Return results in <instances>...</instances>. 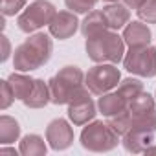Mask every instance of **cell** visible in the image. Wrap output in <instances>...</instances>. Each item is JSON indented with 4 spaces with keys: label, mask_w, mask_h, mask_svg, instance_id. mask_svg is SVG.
<instances>
[{
    "label": "cell",
    "mask_w": 156,
    "mask_h": 156,
    "mask_svg": "<svg viewBox=\"0 0 156 156\" xmlns=\"http://www.w3.org/2000/svg\"><path fill=\"white\" fill-rule=\"evenodd\" d=\"M53 53V42L46 33H33L15 48L13 68L17 72H33L44 66Z\"/></svg>",
    "instance_id": "6da1fadb"
},
{
    "label": "cell",
    "mask_w": 156,
    "mask_h": 156,
    "mask_svg": "<svg viewBox=\"0 0 156 156\" xmlns=\"http://www.w3.org/2000/svg\"><path fill=\"white\" fill-rule=\"evenodd\" d=\"M87 55L94 62H112L118 64L125 57V41L114 30H107L96 37L87 39Z\"/></svg>",
    "instance_id": "7a4b0ae2"
},
{
    "label": "cell",
    "mask_w": 156,
    "mask_h": 156,
    "mask_svg": "<svg viewBox=\"0 0 156 156\" xmlns=\"http://www.w3.org/2000/svg\"><path fill=\"white\" fill-rule=\"evenodd\" d=\"M53 105H68L85 85V73L79 66H64L48 81Z\"/></svg>",
    "instance_id": "3957f363"
},
{
    "label": "cell",
    "mask_w": 156,
    "mask_h": 156,
    "mask_svg": "<svg viewBox=\"0 0 156 156\" xmlns=\"http://www.w3.org/2000/svg\"><path fill=\"white\" fill-rule=\"evenodd\" d=\"M119 143V134L103 121H90L81 130V145L90 152H108Z\"/></svg>",
    "instance_id": "277c9868"
},
{
    "label": "cell",
    "mask_w": 156,
    "mask_h": 156,
    "mask_svg": "<svg viewBox=\"0 0 156 156\" xmlns=\"http://www.w3.org/2000/svg\"><path fill=\"white\" fill-rule=\"evenodd\" d=\"M121 72L112 62H98L85 73V85L94 96H103L118 87Z\"/></svg>",
    "instance_id": "5b68a950"
},
{
    "label": "cell",
    "mask_w": 156,
    "mask_h": 156,
    "mask_svg": "<svg viewBox=\"0 0 156 156\" xmlns=\"http://www.w3.org/2000/svg\"><path fill=\"white\" fill-rule=\"evenodd\" d=\"M55 13H57L55 6L50 0H35L28 8H24V11L19 15L17 26L24 33H33V31L41 30L42 26H50Z\"/></svg>",
    "instance_id": "8992f818"
},
{
    "label": "cell",
    "mask_w": 156,
    "mask_h": 156,
    "mask_svg": "<svg viewBox=\"0 0 156 156\" xmlns=\"http://www.w3.org/2000/svg\"><path fill=\"white\" fill-rule=\"evenodd\" d=\"M123 66L127 72L140 75V77H154L156 75V48L154 46H141L130 48L129 53L123 57Z\"/></svg>",
    "instance_id": "52a82bcc"
},
{
    "label": "cell",
    "mask_w": 156,
    "mask_h": 156,
    "mask_svg": "<svg viewBox=\"0 0 156 156\" xmlns=\"http://www.w3.org/2000/svg\"><path fill=\"white\" fill-rule=\"evenodd\" d=\"M90 94L92 92L88 90V87H83L79 92L73 96V99L68 103V118L77 127L87 125L98 114V105L92 101Z\"/></svg>",
    "instance_id": "ba28073f"
},
{
    "label": "cell",
    "mask_w": 156,
    "mask_h": 156,
    "mask_svg": "<svg viewBox=\"0 0 156 156\" xmlns=\"http://www.w3.org/2000/svg\"><path fill=\"white\" fill-rule=\"evenodd\" d=\"M46 141L53 151H66L73 143V129L62 118H57L46 127Z\"/></svg>",
    "instance_id": "9c48e42d"
},
{
    "label": "cell",
    "mask_w": 156,
    "mask_h": 156,
    "mask_svg": "<svg viewBox=\"0 0 156 156\" xmlns=\"http://www.w3.org/2000/svg\"><path fill=\"white\" fill-rule=\"evenodd\" d=\"M48 28L55 39L66 41V39L75 35V31L81 28V24H79L73 11H59V13H55V17L51 19Z\"/></svg>",
    "instance_id": "30bf717a"
},
{
    "label": "cell",
    "mask_w": 156,
    "mask_h": 156,
    "mask_svg": "<svg viewBox=\"0 0 156 156\" xmlns=\"http://www.w3.org/2000/svg\"><path fill=\"white\" fill-rule=\"evenodd\" d=\"M123 41L130 48H141V46L151 44L152 33H151L147 24H143L140 20H132L123 28Z\"/></svg>",
    "instance_id": "8fae6325"
},
{
    "label": "cell",
    "mask_w": 156,
    "mask_h": 156,
    "mask_svg": "<svg viewBox=\"0 0 156 156\" xmlns=\"http://www.w3.org/2000/svg\"><path fill=\"white\" fill-rule=\"evenodd\" d=\"M129 108V101L119 92H107L98 99V110L105 118H112Z\"/></svg>",
    "instance_id": "7c38bea8"
},
{
    "label": "cell",
    "mask_w": 156,
    "mask_h": 156,
    "mask_svg": "<svg viewBox=\"0 0 156 156\" xmlns=\"http://www.w3.org/2000/svg\"><path fill=\"white\" fill-rule=\"evenodd\" d=\"M154 141V132H145V130H136V129H129L127 134H123V147L127 152L132 154H140L145 152V149Z\"/></svg>",
    "instance_id": "4fadbf2b"
},
{
    "label": "cell",
    "mask_w": 156,
    "mask_h": 156,
    "mask_svg": "<svg viewBox=\"0 0 156 156\" xmlns=\"http://www.w3.org/2000/svg\"><path fill=\"white\" fill-rule=\"evenodd\" d=\"M103 13H105L107 22H108V28L114 30V31L125 28L130 22V11L125 4H119V2L108 4V6L103 8Z\"/></svg>",
    "instance_id": "5bb4252c"
},
{
    "label": "cell",
    "mask_w": 156,
    "mask_h": 156,
    "mask_svg": "<svg viewBox=\"0 0 156 156\" xmlns=\"http://www.w3.org/2000/svg\"><path fill=\"white\" fill-rule=\"evenodd\" d=\"M107 30H110V28H108L107 19H105V13L98 11V9H92L90 13H87L85 20L81 22V33L85 35V39L96 37V35H99Z\"/></svg>",
    "instance_id": "9a60e30c"
},
{
    "label": "cell",
    "mask_w": 156,
    "mask_h": 156,
    "mask_svg": "<svg viewBox=\"0 0 156 156\" xmlns=\"http://www.w3.org/2000/svg\"><path fill=\"white\" fill-rule=\"evenodd\" d=\"M28 108H42L48 103H51V92H50V85L44 83L42 79H35L33 88L30 92V96L22 101Z\"/></svg>",
    "instance_id": "2e32d148"
},
{
    "label": "cell",
    "mask_w": 156,
    "mask_h": 156,
    "mask_svg": "<svg viewBox=\"0 0 156 156\" xmlns=\"http://www.w3.org/2000/svg\"><path fill=\"white\" fill-rule=\"evenodd\" d=\"M8 81L11 85V90L15 94V99H19V101H24L30 96V92L33 88V83H35L33 77L26 75L24 72H13V73H9Z\"/></svg>",
    "instance_id": "e0dca14e"
},
{
    "label": "cell",
    "mask_w": 156,
    "mask_h": 156,
    "mask_svg": "<svg viewBox=\"0 0 156 156\" xmlns=\"http://www.w3.org/2000/svg\"><path fill=\"white\" fill-rule=\"evenodd\" d=\"M46 151L48 147L39 134H26L19 145V152L22 156H44Z\"/></svg>",
    "instance_id": "ac0fdd59"
},
{
    "label": "cell",
    "mask_w": 156,
    "mask_h": 156,
    "mask_svg": "<svg viewBox=\"0 0 156 156\" xmlns=\"http://www.w3.org/2000/svg\"><path fill=\"white\" fill-rule=\"evenodd\" d=\"M20 138V125L11 116H0V143L9 145Z\"/></svg>",
    "instance_id": "d6986e66"
},
{
    "label": "cell",
    "mask_w": 156,
    "mask_h": 156,
    "mask_svg": "<svg viewBox=\"0 0 156 156\" xmlns=\"http://www.w3.org/2000/svg\"><path fill=\"white\" fill-rule=\"evenodd\" d=\"M129 110L132 116H140V114H147L151 110H154V98L149 92H140L130 103H129Z\"/></svg>",
    "instance_id": "ffe728a7"
},
{
    "label": "cell",
    "mask_w": 156,
    "mask_h": 156,
    "mask_svg": "<svg viewBox=\"0 0 156 156\" xmlns=\"http://www.w3.org/2000/svg\"><path fill=\"white\" fill-rule=\"evenodd\" d=\"M118 92L130 103L140 92H143V83L140 79H134V77H127V79H123L118 87Z\"/></svg>",
    "instance_id": "44dd1931"
},
{
    "label": "cell",
    "mask_w": 156,
    "mask_h": 156,
    "mask_svg": "<svg viewBox=\"0 0 156 156\" xmlns=\"http://www.w3.org/2000/svg\"><path fill=\"white\" fill-rule=\"evenodd\" d=\"M119 136H123V134H127V130L130 129V123H132V114H130V110L127 108V110H123L121 114H118V116H112V118H108V121H107Z\"/></svg>",
    "instance_id": "7402d4cb"
},
{
    "label": "cell",
    "mask_w": 156,
    "mask_h": 156,
    "mask_svg": "<svg viewBox=\"0 0 156 156\" xmlns=\"http://www.w3.org/2000/svg\"><path fill=\"white\" fill-rule=\"evenodd\" d=\"M64 4L73 13H83V15H87V13H90L96 8L98 0H64Z\"/></svg>",
    "instance_id": "603a6c76"
},
{
    "label": "cell",
    "mask_w": 156,
    "mask_h": 156,
    "mask_svg": "<svg viewBox=\"0 0 156 156\" xmlns=\"http://www.w3.org/2000/svg\"><path fill=\"white\" fill-rule=\"evenodd\" d=\"M136 13L143 22L156 24V0H147L140 9H136Z\"/></svg>",
    "instance_id": "cb8c5ba5"
},
{
    "label": "cell",
    "mask_w": 156,
    "mask_h": 156,
    "mask_svg": "<svg viewBox=\"0 0 156 156\" xmlns=\"http://www.w3.org/2000/svg\"><path fill=\"white\" fill-rule=\"evenodd\" d=\"M24 8H26V0H2V15L4 17H15Z\"/></svg>",
    "instance_id": "d4e9b609"
},
{
    "label": "cell",
    "mask_w": 156,
    "mask_h": 156,
    "mask_svg": "<svg viewBox=\"0 0 156 156\" xmlns=\"http://www.w3.org/2000/svg\"><path fill=\"white\" fill-rule=\"evenodd\" d=\"M2 85H0V88H2V98H0V108L2 110H6L13 101H15V94H13V90H11V85H9V81L6 79V81H0Z\"/></svg>",
    "instance_id": "484cf974"
},
{
    "label": "cell",
    "mask_w": 156,
    "mask_h": 156,
    "mask_svg": "<svg viewBox=\"0 0 156 156\" xmlns=\"http://www.w3.org/2000/svg\"><path fill=\"white\" fill-rule=\"evenodd\" d=\"M0 39H2V61H8L9 59V53H11V46H9V41H8V37L6 35H2V37H0Z\"/></svg>",
    "instance_id": "4316f807"
},
{
    "label": "cell",
    "mask_w": 156,
    "mask_h": 156,
    "mask_svg": "<svg viewBox=\"0 0 156 156\" xmlns=\"http://www.w3.org/2000/svg\"><path fill=\"white\" fill-rule=\"evenodd\" d=\"M123 2H125V6L127 8H132V9H140L145 2H147V0H123Z\"/></svg>",
    "instance_id": "83f0119b"
},
{
    "label": "cell",
    "mask_w": 156,
    "mask_h": 156,
    "mask_svg": "<svg viewBox=\"0 0 156 156\" xmlns=\"http://www.w3.org/2000/svg\"><path fill=\"white\" fill-rule=\"evenodd\" d=\"M0 154H13V156H17V151L9 149V147H2V149H0Z\"/></svg>",
    "instance_id": "f1b7e54d"
},
{
    "label": "cell",
    "mask_w": 156,
    "mask_h": 156,
    "mask_svg": "<svg viewBox=\"0 0 156 156\" xmlns=\"http://www.w3.org/2000/svg\"><path fill=\"white\" fill-rule=\"evenodd\" d=\"M151 152H156V147H151V145H149V147L145 149V154H151Z\"/></svg>",
    "instance_id": "f546056e"
},
{
    "label": "cell",
    "mask_w": 156,
    "mask_h": 156,
    "mask_svg": "<svg viewBox=\"0 0 156 156\" xmlns=\"http://www.w3.org/2000/svg\"><path fill=\"white\" fill-rule=\"evenodd\" d=\"M103 2H108V4H114V2H119V0H103Z\"/></svg>",
    "instance_id": "4dcf8cb0"
}]
</instances>
